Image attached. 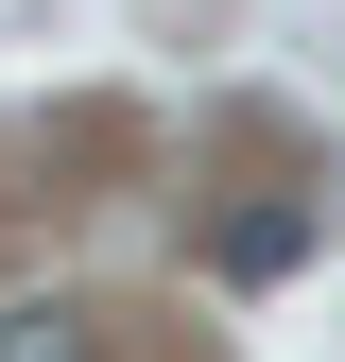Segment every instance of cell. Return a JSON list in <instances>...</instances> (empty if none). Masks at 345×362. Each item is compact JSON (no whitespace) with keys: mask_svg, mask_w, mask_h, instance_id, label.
I'll use <instances>...</instances> for the list:
<instances>
[{"mask_svg":"<svg viewBox=\"0 0 345 362\" xmlns=\"http://www.w3.org/2000/svg\"><path fill=\"white\" fill-rule=\"evenodd\" d=\"M0 362H86V328L69 310H0Z\"/></svg>","mask_w":345,"mask_h":362,"instance_id":"2","label":"cell"},{"mask_svg":"<svg viewBox=\"0 0 345 362\" xmlns=\"http://www.w3.org/2000/svg\"><path fill=\"white\" fill-rule=\"evenodd\" d=\"M293 242H311V207H225V242H207V276H276Z\"/></svg>","mask_w":345,"mask_h":362,"instance_id":"1","label":"cell"}]
</instances>
